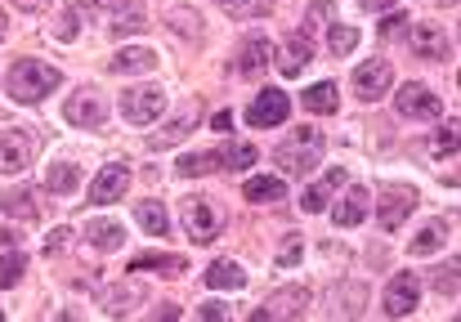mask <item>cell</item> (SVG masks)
Wrapping results in <instances>:
<instances>
[{
  "label": "cell",
  "instance_id": "6da1fadb",
  "mask_svg": "<svg viewBox=\"0 0 461 322\" xmlns=\"http://www.w3.org/2000/svg\"><path fill=\"white\" fill-rule=\"evenodd\" d=\"M59 67L41 63V58H18L14 72H9V99L14 103H41L45 94L59 90Z\"/></svg>",
  "mask_w": 461,
  "mask_h": 322
},
{
  "label": "cell",
  "instance_id": "7a4b0ae2",
  "mask_svg": "<svg viewBox=\"0 0 461 322\" xmlns=\"http://www.w3.org/2000/svg\"><path fill=\"white\" fill-rule=\"evenodd\" d=\"M318 157H322V135H318V130H296V135L274 153V161L283 165V174H301V179L318 165Z\"/></svg>",
  "mask_w": 461,
  "mask_h": 322
},
{
  "label": "cell",
  "instance_id": "3957f363",
  "mask_svg": "<svg viewBox=\"0 0 461 322\" xmlns=\"http://www.w3.org/2000/svg\"><path fill=\"white\" fill-rule=\"evenodd\" d=\"M394 108H399V117H408V121H435V117L444 112V99H439L430 85L408 81V85L394 94Z\"/></svg>",
  "mask_w": 461,
  "mask_h": 322
},
{
  "label": "cell",
  "instance_id": "277c9868",
  "mask_svg": "<svg viewBox=\"0 0 461 322\" xmlns=\"http://www.w3.org/2000/svg\"><path fill=\"white\" fill-rule=\"evenodd\" d=\"M161 112H166V94L157 85H135V90L122 94V117L131 126H153Z\"/></svg>",
  "mask_w": 461,
  "mask_h": 322
},
{
  "label": "cell",
  "instance_id": "5b68a950",
  "mask_svg": "<svg viewBox=\"0 0 461 322\" xmlns=\"http://www.w3.org/2000/svg\"><path fill=\"white\" fill-rule=\"evenodd\" d=\"M184 228H188V237L193 242H215L220 237V210H215V201L211 197H188L184 201Z\"/></svg>",
  "mask_w": 461,
  "mask_h": 322
},
{
  "label": "cell",
  "instance_id": "8992f818",
  "mask_svg": "<svg viewBox=\"0 0 461 322\" xmlns=\"http://www.w3.org/2000/svg\"><path fill=\"white\" fill-rule=\"evenodd\" d=\"M417 300H421V282H417V273H394L390 287H385L381 309H385L390 318H408V314L417 309Z\"/></svg>",
  "mask_w": 461,
  "mask_h": 322
},
{
  "label": "cell",
  "instance_id": "52a82bcc",
  "mask_svg": "<svg viewBox=\"0 0 461 322\" xmlns=\"http://www.w3.org/2000/svg\"><path fill=\"white\" fill-rule=\"evenodd\" d=\"M292 117V99L283 94V90H265L251 108H247V121L256 126V130H269V126H283Z\"/></svg>",
  "mask_w": 461,
  "mask_h": 322
},
{
  "label": "cell",
  "instance_id": "ba28073f",
  "mask_svg": "<svg viewBox=\"0 0 461 322\" xmlns=\"http://www.w3.org/2000/svg\"><path fill=\"white\" fill-rule=\"evenodd\" d=\"M309 309V291L305 287H287V291H278V296H269L260 309H251V318L265 322V318H301Z\"/></svg>",
  "mask_w": 461,
  "mask_h": 322
},
{
  "label": "cell",
  "instance_id": "9c48e42d",
  "mask_svg": "<svg viewBox=\"0 0 461 322\" xmlns=\"http://www.w3.org/2000/svg\"><path fill=\"white\" fill-rule=\"evenodd\" d=\"M390 63L385 58H372V63H363L358 72H354V94L363 99V103H372V99H381L385 90H390Z\"/></svg>",
  "mask_w": 461,
  "mask_h": 322
},
{
  "label": "cell",
  "instance_id": "30bf717a",
  "mask_svg": "<svg viewBox=\"0 0 461 322\" xmlns=\"http://www.w3.org/2000/svg\"><path fill=\"white\" fill-rule=\"evenodd\" d=\"M63 117L72 121V126H86V130H99L104 126V103H99V94L95 90H77L68 103H63Z\"/></svg>",
  "mask_w": 461,
  "mask_h": 322
},
{
  "label": "cell",
  "instance_id": "8fae6325",
  "mask_svg": "<svg viewBox=\"0 0 461 322\" xmlns=\"http://www.w3.org/2000/svg\"><path fill=\"white\" fill-rule=\"evenodd\" d=\"M32 139L23 130H0V170L5 174H23L32 165Z\"/></svg>",
  "mask_w": 461,
  "mask_h": 322
},
{
  "label": "cell",
  "instance_id": "7c38bea8",
  "mask_svg": "<svg viewBox=\"0 0 461 322\" xmlns=\"http://www.w3.org/2000/svg\"><path fill=\"white\" fill-rule=\"evenodd\" d=\"M408 45H412V54L417 58H448V36H444V27L439 22H417L412 31H408Z\"/></svg>",
  "mask_w": 461,
  "mask_h": 322
},
{
  "label": "cell",
  "instance_id": "4fadbf2b",
  "mask_svg": "<svg viewBox=\"0 0 461 322\" xmlns=\"http://www.w3.org/2000/svg\"><path fill=\"white\" fill-rule=\"evenodd\" d=\"M126 183H131V170H126V165H104V170L90 179V201L108 206V201H117V197L126 192Z\"/></svg>",
  "mask_w": 461,
  "mask_h": 322
},
{
  "label": "cell",
  "instance_id": "5bb4252c",
  "mask_svg": "<svg viewBox=\"0 0 461 322\" xmlns=\"http://www.w3.org/2000/svg\"><path fill=\"white\" fill-rule=\"evenodd\" d=\"M269 58H274V45H269L265 36H251V40L238 49V63H233V72H238V76H260V72L269 67Z\"/></svg>",
  "mask_w": 461,
  "mask_h": 322
},
{
  "label": "cell",
  "instance_id": "9a60e30c",
  "mask_svg": "<svg viewBox=\"0 0 461 322\" xmlns=\"http://www.w3.org/2000/svg\"><path fill=\"white\" fill-rule=\"evenodd\" d=\"M376 206H381V210H376L381 228H385V233H394V228L403 224V215L417 206V192H412V188H390V197H385V201H376Z\"/></svg>",
  "mask_w": 461,
  "mask_h": 322
},
{
  "label": "cell",
  "instance_id": "2e32d148",
  "mask_svg": "<svg viewBox=\"0 0 461 322\" xmlns=\"http://www.w3.org/2000/svg\"><path fill=\"white\" fill-rule=\"evenodd\" d=\"M367 210H372V192L367 188H349L345 201L331 210V219H336V228H354V224L367 219Z\"/></svg>",
  "mask_w": 461,
  "mask_h": 322
},
{
  "label": "cell",
  "instance_id": "e0dca14e",
  "mask_svg": "<svg viewBox=\"0 0 461 322\" xmlns=\"http://www.w3.org/2000/svg\"><path fill=\"white\" fill-rule=\"evenodd\" d=\"M340 183H345V165H336V170H331L327 179H318L313 188H305V192H301V210H305V215H318V210H327V201L336 197V188H340Z\"/></svg>",
  "mask_w": 461,
  "mask_h": 322
},
{
  "label": "cell",
  "instance_id": "ac0fdd59",
  "mask_svg": "<svg viewBox=\"0 0 461 322\" xmlns=\"http://www.w3.org/2000/svg\"><path fill=\"white\" fill-rule=\"evenodd\" d=\"M113 72H122V76H144V72H153L157 67V54L153 49H144V45H131V49H122V54H113V63H108Z\"/></svg>",
  "mask_w": 461,
  "mask_h": 322
},
{
  "label": "cell",
  "instance_id": "d6986e66",
  "mask_svg": "<svg viewBox=\"0 0 461 322\" xmlns=\"http://www.w3.org/2000/svg\"><path fill=\"white\" fill-rule=\"evenodd\" d=\"M242 197H247V201H260V206H274V201L287 197V183H283L278 174H256V179H247Z\"/></svg>",
  "mask_w": 461,
  "mask_h": 322
},
{
  "label": "cell",
  "instance_id": "ffe728a7",
  "mask_svg": "<svg viewBox=\"0 0 461 322\" xmlns=\"http://www.w3.org/2000/svg\"><path fill=\"white\" fill-rule=\"evenodd\" d=\"M202 278H206V287H215V291H238V287H247V273H242L238 260H215Z\"/></svg>",
  "mask_w": 461,
  "mask_h": 322
},
{
  "label": "cell",
  "instance_id": "44dd1931",
  "mask_svg": "<svg viewBox=\"0 0 461 322\" xmlns=\"http://www.w3.org/2000/svg\"><path fill=\"white\" fill-rule=\"evenodd\" d=\"M309 58H313V45H309L305 31H296V36L287 40L283 58H278V72H283V76H301V67H305Z\"/></svg>",
  "mask_w": 461,
  "mask_h": 322
},
{
  "label": "cell",
  "instance_id": "7402d4cb",
  "mask_svg": "<svg viewBox=\"0 0 461 322\" xmlns=\"http://www.w3.org/2000/svg\"><path fill=\"white\" fill-rule=\"evenodd\" d=\"M86 237H90L95 251H117V246L126 242V228L113 224V219H90V224H86Z\"/></svg>",
  "mask_w": 461,
  "mask_h": 322
},
{
  "label": "cell",
  "instance_id": "603a6c76",
  "mask_svg": "<svg viewBox=\"0 0 461 322\" xmlns=\"http://www.w3.org/2000/svg\"><path fill=\"white\" fill-rule=\"evenodd\" d=\"M305 108H309V112H322V117H331V112L340 108V90H336L331 81H318V85H309V90H305Z\"/></svg>",
  "mask_w": 461,
  "mask_h": 322
},
{
  "label": "cell",
  "instance_id": "cb8c5ba5",
  "mask_svg": "<svg viewBox=\"0 0 461 322\" xmlns=\"http://www.w3.org/2000/svg\"><path fill=\"white\" fill-rule=\"evenodd\" d=\"M77 183H81V170H77L72 161H54V165L45 170V188H50V192H59V197H68Z\"/></svg>",
  "mask_w": 461,
  "mask_h": 322
},
{
  "label": "cell",
  "instance_id": "d4e9b609",
  "mask_svg": "<svg viewBox=\"0 0 461 322\" xmlns=\"http://www.w3.org/2000/svg\"><path fill=\"white\" fill-rule=\"evenodd\" d=\"M0 206H5V215H14V219H36V192H32V188H9V192L0 197Z\"/></svg>",
  "mask_w": 461,
  "mask_h": 322
},
{
  "label": "cell",
  "instance_id": "484cf974",
  "mask_svg": "<svg viewBox=\"0 0 461 322\" xmlns=\"http://www.w3.org/2000/svg\"><path fill=\"white\" fill-rule=\"evenodd\" d=\"M135 219H140L153 237H166V233H170V215H166L161 201H140V206H135Z\"/></svg>",
  "mask_w": 461,
  "mask_h": 322
},
{
  "label": "cell",
  "instance_id": "4316f807",
  "mask_svg": "<svg viewBox=\"0 0 461 322\" xmlns=\"http://www.w3.org/2000/svg\"><path fill=\"white\" fill-rule=\"evenodd\" d=\"M461 153V121H448L430 135V157H453Z\"/></svg>",
  "mask_w": 461,
  "mask_h": 322
},
{
  "label": "cell",
  "instance_id": "83f0119b",
  "mask_svg": "<svg viewBox=\"0 0 461 322\" xmlns=\"http://www.w3.org/2000/svg\"><path fill=\"white\" fill-rule=\"evenodd\" d=\"M90 0H68V9H63V18L54 22V36L59 40H77V31H81V9H86Z\"/></svg>",
  "mask_w": 461,
  "mask_h": 322
},
{
  "label": "cell",
  "instance_id": "f1b7e54d",
  "mask_svg": "<svg viewBox=\"0 0 461 322\" xmlns=\"http://www.w3.org/2000/svg\"><path fill=\"white\" fill-rule=\"evenodd\" d=\"M444 242H448V237H444V224H426V228H421L408 246H412V255H435Z\"/></svg>",
  "mask_w": 461,
  "mask_h": 322
},
{
  "label": "cell",
  "instance_id": "f546056e",
  "mask_svg": "<svg viewBox=\"0 0 461 322\" xmlns=\"http://www.w3.org/2000/svg\"><path fill=\"white\" fill-rule=\"evenodd\" d=\"M27 273V255L23 251H5L0 255V287H18Z\"/></svg>",
  "mask_w": 461,
  "mask_h": 322
},
{
  "label": "cell",
  "instance_id": "4dcf8cb0",
  "mask_svg": "<svg viewBox=\"0 0 461 322\" xmlns=\"http://www.w3.org/2000/svg\"><path fill=\"white\" fill-rule=\"evenodd\" d=\"M140 269H166V273H184V255H135L131 260V273H140Z\"/></svg>",
  "mask_w": 461,
  "mask_h": 322
},
{
  "label": "cell",
  "instance_id": "1f68e13d",
  "mask_svg": "<svg viewBox=\"0 0 461 322\" xmlns=\"http://www.w3.org/2000/svg\"><path fill=\"white\" fill-rule=\"evenodd\" d=\"M188 130H193V117H175L166 130H157V135H153V148H170V144L188 139Z\"/></svg>",
  "mask_w": 461,
  "mask_h": 322
},
{
  "label": "cell",
  "instance_id": "d6a6232c",
  "mask_svg": "<svg viewBox=\"0 0 461 322\" xmlns=\"http://www.w3.org/2000/svg\"><path fill=\"white\" fill-rule=\"evenodd\" d=\"M354 45H358V31H354V27H340V22H336V27L327 31V49H331L336 58H345Z\"/></svg>",
  "mask_w": 461,
  "mask_h": 322
},
{
  "label": "cell",
  "instance_id": "836d02e7",
  "mask_svg": "<svg viewBox=\"0 0 461 322\" xmlns=\"http://www.w3.org/2000/svg\"><path fill=\"white\" fill-rule=\"evenodd\" d=\"M457 282H461V264L457 260H448L444 269H435V278H430V287L439 291V296H453L457 291Z\"/></svg>",
  "mask_w": 461,
  "mask_h": 322
},
{
  "label": "cell",
  "instance_id": "e575fe53",
  "mask_svg": "<svg viewBox=\"0 0 461 322\" xmlns=\"http://www.w3.org/2000/svg\"><path fill=\"white\" fill-rule=\"evenodd\" d=\"M215 153H188V157H179V174H206V170H215Z\"/></svg>",
  "mask_w": 461,
  "mask_h": 322
},
{
  "label": "cell",
  "instance_id": "d590c367",
  "mask_svg": "<svg viewBox=\"0 0 461 322\" xmlns=\"http://www.w3.org/2000/svg\"><path fill=\"white\" fill-rule=\"evenodd\" d=\"M301 255H305V237H301V233H287V242H283V251H278V264L292 269Z\"/></svg>",
  "mask_w": 461,
  "mask_h": 322
},
{
  "label": "cell",
  "instance_id": "8d00e7d4",
  "mask_svg": "<svg viewBox=\"0 0 461 322\" xmlns=\"http://www.w3.org/2000/svg\"><path fill=\"white\" fill-rule=\"evenodd\" d=\"M224 161H229V170H247V165L256 161V148H251V144H233V148L224 153Z\"/></svg>",
  "mask_w": 461,
  "mask_h": 322
},
{
  "label": "cell",
  "instance_id": "74e56055",
  "mask_svg": "<svg viewBox=\"0 0 461 322\" xmlns=\"http://www.w3.org/2000/svg\"><path fill=\"white\" fill-rule=\"evenodd\" d=\"M113 27H117L122 36H126V31H140V27H144V13H117V22H113Z\"/></svg>",
  "mask_w": 461,
  "mask_h": 322
},
{
  "label": "cell",
  "instance_id": "f35d334b",
  "mask_svg": "<svg viewBox=\"0 0 461 322\" xmlns=\"http://www.w3.org/2000/svg\"><path fill=\"white\" fill-rule=\"evenodd\" d=\"M68 237H72L68 228H54V233L45 237V251H50V255H54V251H63V242H68Z\"/></svg>",
  "mask_w": 461,
  "mask_h": 322
},
{
  "label": "cell",
  "instance_id": "ab89813d",
  "mask_svg": "<svg viewBox=\"0 0 461 322\" xmlns=\"http://www.w3.org/2000/svg\"><path fill=\"white\" fill-rule=\"evenodd\" d=\"M229 309L220 305V300H206V305H197V318H224Z\"/></svg>",
  "mask_w": 461,
  "mask_h": 322
},
{
  "label": "cell",
  "instance_id": "60d3db41",
  "mask_svg": "<svg viewBox=\"0 0 461 322\" xmlns=\"http://www.w3.org/2000/svg\"><path fill=\"white\" fill-rule=\"evenodd\" d=\"M403 22H408V18H403V13H390V18H385V22H381V36H394V31H399V27H403Z\"/></svg>",
  "mask_w": 461,
  "mask_h": 322
},
{
  "label": "cell",
  "instance_id": "b9f144b4",
  "mask_svg": "<svg viewBox=\"0 0 461 322\" xmlns=\"http://www.w3.org/2000/svg\"><path fill=\"white\" fill-rule=\"evenodd\" d=\"M394 4H399V0H363L367 13H376V9H394Z\"/></svg>",
  "mask_w": 461,
  "mask_h": 322
},
{
  "label": "cell",
  "instance_id": "7bdbcfd3",
  "mask_svg": "<svg viewBox=\"0 0 461 322\" xmlns=\"http://www.w3.org/2000/svg\"><path fill=\"white\" fill-rule=\"evenodd\" d=\"M211 126H215V130H229V126H233V117H229V112H215V121H211Z\"/></svg>",
  "mask_w": 461,
  "mask_h": 322
},
{
  "label": "cell",
  "instance_id": "ee69618b",
  "mask_svg": "<svg viewBox=\"0 0 461 322\" xmlns=\"http://www.w3.org/2000/svg\"><path fill=\"white\" fill-rule=\"evenodd\" d=\"M99 4H108V9H126L131 0H99Z\"/></svg>",
  "mask_w": 461,
  "mask_h": 322
},
{
  "label": "cell",
  "instance_id": "f6af8a7d",
  "mask_svg": "<svg viewBox=\"0 0 461 322\" xmlns=\"http://www.w3.org/2000/svg\"><path fill=\"white\" fill-rule=\"evenodd\" d=\"M18 4H23V9H41L45 0H18Z\"/></svg>",
  "mask_w": 461,
  "mask_h": 322
},
{
  "label": "cell",
  "instance_id": "bcb514c9",
  "mask_svg": "<svg viewBox=\"0 0 461 322\" xmlns=\"http://www.w3.org/2000/svg\"><path fill=\"white\" fill-rule=\"evenodd\" d=\"M9 36V22H5V9H0V40Z\"/></svg>",
  "mask_w": 461,
  "mask_h": 322
},
{
  "label": "cell",
  "instance_id": "7dc6e473",
  "mask_svg": "<svg viewBox=\"0 0 461 322\" xmlns=\"http://www.w3.org/2000/svg\"><path fill=\"white\" fill-rule=\"evenodd\" d=\"M439 4H461V0H439Z\"/></svg>",
  "mask_w": 461,
  "mask_h": 322
},
{
  "label": "cell",
  "instance_id": "c3c4849f",
  "mask_svg": "<svg viewBox=\"0 0 461 322\" xmlns=\"http://www.w3.org/2000/svg\"><path fill=\"white\" fill-rule=\"evenodd\" d=\"M457 90H461V72H457Z\"/></svg>",
  "mask_w": 461,
  "mask_h": 322
},
{
  "label": "cell",
  "instance_id": "681fc988",
  "mask_svg": "<svg viewBox=\"0 0 461 322\" xmlns=\"http://www.w3.org/2000/svg\"><path fill=\"white\" fill-rule=\"evenodd\" d=\"M0 318H5V314H0Z\"/></svg>",
  "mask_w": 461,
  "mask_h": 322
},
{
  "label": "cell",
  "instance_id": "f907efd6",
  "mask_svg": "<svg viewBox=\"0 0 461 322\" xmlns=\"http://www.w3.org/2000/svg\"><path fill=\"white\" fill-rule=\"evenodd\" d=\"M224 4H229V0H224Z\"/></svg>",
  "mask_w": 461,
  "mask_h": 322
},
{
  "label": "cell",
  "instance_id": "816d5d0a",
  "mask_svg": "<svg viewBox=\"0 0 461 322\" xmlns=\"http://www.w3.org/2000/svg\"><path fill=\"white\" fill-rule=\"evenodd\" d=\"M457 318H461V314H457Z\"/></svg>",
  "mask_w": 461,
  "mask_h": 322
}]
</instances>
